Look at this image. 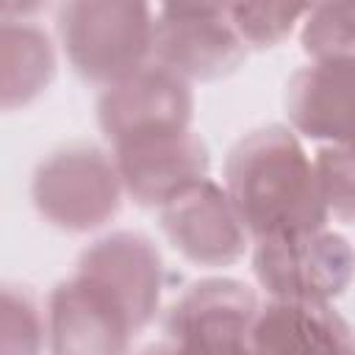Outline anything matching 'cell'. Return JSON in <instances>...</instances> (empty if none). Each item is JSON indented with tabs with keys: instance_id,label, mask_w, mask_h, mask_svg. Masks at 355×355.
<instances>
[{
	"instance_id": "cell-1",
	"label": "cell",
	"mask_w": 355,
	"mask_h": 355,
	"mask_svg": "<svg viewBox=\"0 0 355 355\" xmlns=\"http://www.w3.org/2000/svg\"><path fill=\"white\" fill-rule=\"evenodd\" d=\"M222 186L255 241L327 227L330 211L313 158L286 125H263L241 136L227 153Z\"/></svg>"
},
{
	"instance_id": "cell-2",
	"label": "cell",
	"mask_w": 355,
	"mask_h": 355,
	"mask_svg": "<svg viewBox=\"0 0 355 355\" xmlns=\"http://www.w3.org/2000/svg\"><path fill=\"white\" fill-rule=\"evenodd\" d=\"M55 28L69 67L103 89L153 64L155 8L128 0H80L55 11Z\"/></svg>"
},
{
	"instance_id": "cell-3",
	"label": "cell",
	"mask_w": 355,
	"mask_h": 355,
	"mask_svg": "<svg viewBox=\"0 0 355 355\" xmlns=\"http://www.w3.org/2000/svg\"><path fill=\"white\" fill-rule=\"evenodd\" d=\"M122 178L114 155L94 144H69L39 161L31 200L44 222L67 233H89L119 214Z\"/></svg>"
},
{
	"instance_id": "cell-4",
	"label": "cell",
	"mask_w": 355,
	"mask_h": 355,
	"mask_svg": "<svg viewBox=\"0 0 355 355\" xmlns=\"http://www.w3.org/2000/svg\"><path fill=\"white\" fill-rule=\"evenodd\" d=\"M252 272L272 300L330 302L355 280V250L336 230H308L255 241Z\"/></svg>"
},
{
	"instance_id": "cell-5",
	"label": "cell",
	"mask_w": 355,
	"mask_h": 355,
	"mask_svg": "<svg viewBox=\"0 0 355 355\" xmlns=\"http://www.w3.org/2000/svg\"><path fill=\"white\" fill-rule=\"evenodd\" d=\"M261 302L233 277L191 283L166 311L164 338L175 355H255L252 327Z\"/></svg>"
},
{
	"instance_id": "cell-6",
	"label": "cell",
	"mask_w": 355,
	"mask_h": 355,
	"mask_svg": "<svg viewBox=\"0 0 355 355\" xmlns=\"http://www.w3.org/2000/svg\"><path fill=\"white\" fill-rule=\"evenodd\" d=\"M247 44L225 6H158L153 61L183 80H216L236 72Z\"/></svg>"
},
{
	"instance_id": "cell-7",
	"label": "cell",
	"mask_w": 355,
	"mask_h": 355,
	"mask_svg": "<svg viewBox=\"0 0 355 355\" xmlns=\"http://www.w3.org/2000/svg\"><path fill=\"white\" fill-rule=\"evenodd\" d=\"M191 83L155 61L141 72L103 89L97 100V122L111 147L191 130Z\"/></svg>"
},
{
	"instance_id": "cell-8",
	"label": "cell",
	"mask_w": 355,
	"mask_h": 355,
	"mask_svg": "<svg viewBox=\"0 0 355 355\" xmlns=\"http://www.w3.org/2000/svg\"><path fill=\"white\" fill-rule=\"evenodd\" d=\"M75 275L108 294L141 333L158 313L164 294V261L158 247L139 230H114L89 244Z\"/></svg>"
},
{
	"instance_id": "cell-9",
	"label": "cell",
	"mask_w": 355,
	"mask_h": 355,
	"mask_svg": "<svg viewBox=\"0 0 355 355\" xmlns=\"http://www.w3.org/2000/svg\"><path fill=\"white\" fill-rule=\"evenodd\" d=\"M44 313L50 355H130L139 336L128 313L78 275L50 291Z\"/></svg>"
},
{
	"instance_id": "cell-10",
	"label": "cell",
	"mask_w": 355,
	"mask_h": 355,
	"mask_svg": "<svg viewBox=\"0 0 355 355\" xmlns=\"http://www.w3.org/2000/svg\"><path fill=\"white\" fill-rule=\"evenodd\" d=\"M125 194L141 208H164L208 180L211 153L194 130L139 139L114 147Z\"/></svg>"
},
{
	"instance_id": "cell-11",
	"label": "cell",
	"mask_w": 355,
	"mask_h": 355,
	"mask_svg": "<svg viewBox=\"0 0 355 355\" xmlns=\"http://www.w3.org/2000/svg\"><path fill=\"white\" fill-rule=\"evenodd\" d=\"M161 227L169 244L197 266H233L250 244L233 200L211 178L164 205Z\"/></svg>"
},
{
	"instance_id": "cell-12",
	"label": "cell",
	"mask_w": 355,
	"mask_h": 355,
	"mask_svg": "<svg viewBox=\"0 0 355 355\" xmlns=\"http://www.w3.org/2000/svg\"><path fill=\"white\" fill-rule=\"evenodd\" d=\"M294 133L355 153V61L324 58L297 69L286 83Z\"/></svg>"
},
{
	"instance_id": "cell-13",
	"label": "cell",
	"mask_w": 355,
	"mask_h": 355,
	"mask_svg": "<svg viewBox=\"0 0 355 355\" xmlns=\"http://www.w3.org/2000/svg\"><path fill=\"white\" fill-rule=\"evenodd\" d=\"M255 355H355V330L327 302L269 300L252 327Z\"/></svg>"
},
{
	"instance_id": "cell-14",
	"label": "cell",
	"mask_w": 355,
	"mask_h": 355,
	"mask_svg": "<svg viewBox=\"0 0 355 355\" xmlns=\"http://www.w3.org/2000/svg\"><path fill=\"white\" fill-rule=\"evenodd\" d=\"M55 75L50 33L28 17H3L0 25V103L6 111L33 103Z\"/></svg>"
},
{
	"instance_id": "cell-15",
	"label": "cell",
	"mask_w": 355,
	"mask_h": 355,
	"mask_svg": "<svg viewBox=\"0 0 355 355\" xmlns=\"http://www.w3.org/2000/svg\"><path fill=\"white\" fill-rule=\"evenodd\" d=\"M300 44L311 61L352 58L355 61V3L311 6L300 25Z\"/></svg>"
},
{
	"instance_id": "cell-16",
	"label": "cell",
	"mask_w": 355,
	"mask_h": 355,
	"mask_svg": "<svg viewBox=\"0 0 355 355\" xmlns=\"http://www.w3.org/2000/svg\"><path fill=\"white\" fill-rule=\"evenodd\" d=\"M47 347V313L22 286L3 288L0 355H42Z\"/></svg>"
},
{
	"instance_id": "cell-17",
	"label": "cell",
	"mask_w": 355,
	"mask_h": 355,
	"mask_svg": "<svg viewBox=\"0 0 355 355\" xmlns=\"http://www.w3.org/2000/svg\"><path fill=\"white\" fill-rule=\"evenodd\" d=\"M227 17L241 42L255 50L275 47L302 25L311 6H277V3H227Z\"/></svg>"
},
{
	"instance_id": "cell-18",
	"label": "cell",
	"mask_w": 355,
	"mask_h": 355,
	"mask_svg": "<svg viewBox=\"0 0 355 355\" xmlns=\"http://www.w3.org/2000/svg\"><path fill=\"white\" fill-rule=\"evenodd\" d=\"M313 169L330 216L355 222V153L322 144L313 155Z\"/></svg>"
},
{
	"instance_id": "cell-19",
	"label": "cell",
	"mask_w": 355,
	"mask_h": 355,
	"mask_svg": "<svg viewBox=\"0 0 355 355\" xmlns=\"http://www.w3.org/2000/svg\"><path fill=\"white\" fill-rule=\"evenodd\" d=\"M141 355H175V349L169 347V341L166 338H161V341H155V344H150Z\"/></svg>"
}]
</instances>
